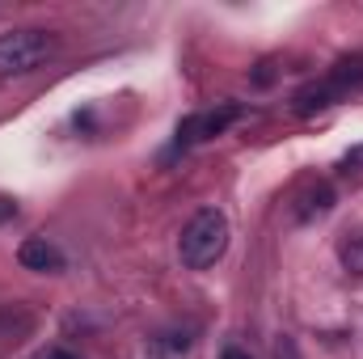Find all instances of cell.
<instances>
[{
	"label": "cell",
	"mask_w": 363,
	"mask_h": 359,
	"mask_svg": "<svg viewBox=\"0 0 363 359\" xmlns=\"http://www.w3.org/2000/svg\"><path fill=\"white\" fill-rule=\"evenodd\" d=\"M228 237H233V228H228V216H224L220 207H203V211H194L190 224L182 228V237H178L182 267L186 270L216 267V263L224 258V250H228Z\"/></svg>",
	"instance_id": "obj_1"
},
{
	"label": "cell",
	"mask_w": 363,
	"mask_h": 359,
	"mask_svg": "<svg viewBox=\"0 0 363 359\" xmlns=\"http://www.w3.org/2000/svg\"><path fill=\"white\" fill-rule=\"evenodd\" d=\"M55 51H60L55 30H38V26L9 30V34H0V77H26L38 64H47Z\"/></svg>",
	"instance_id": "obj_2"
},
{
	"label": "cell",
	"mask_w": 363,
	"mask_h": 359,
	"mask_svg": "<svg viewBox=\"0 0 363 359\" xmlns=\"http://www.w3.org/2000/svg\"><path fill=\"white\" fill-rule=\"evenodd\" d=\"M359 81H363V64H338L330 77H321V81H313V85H304L296 93V114H317V110L338 106Z\"/></svg>",
	"instance_id": "obj_3"
},
{
	"label": "cell",
	"mask_w": 363,
	"mask_h": 359,
	"mask_svg": "<svg viewBox=\"0 0 363 359\" xmlns=\"http://www.w3.org/2000/svg\"><path fill=\"white\" fill-rule=\"evenodd\" d=\"M241 114H245L241 101H216V106H207V110H194V114H186V118L178 123V144L182 148H190V144H207V140L224 136Z\"/></svg>",
	"instance_id": "obj_4"
},
{
	"label": "cell",
	"mask_w": 363,
	"mask_h": 359,
	"mask_svg": "<svg viewBox=\"0 0 363 359\" xmlns=\"http://www.w3.org/2000/svg\"><path fill=\"white\" fill-rule=\"evenodd\" d=\"M17 263L26 270H64V254L47 237H26L17 245Z\"/></svg>",
	"instance_id": "obj_5"
},
{
	"label": "cell",
	"mask_w": 363,
	"mask_h": 359,
	"mask_svg": "<svg viewBox=\"0 0 363 359\" xmlns=\"http://www.w3.org/2000/svg\"><path fill=\"white\" fill-rule=\"evenodd\" d=\"M342 263H347L351 270H359V275H363V237H351V241L342 245Z\"/></svg>",
	"instance_id": "obj_6"
},
{
	"label": "cell",
	"mask_w": 363,
	"mask_h": 359,
	"mask_svg": "<svg viewBox=\"0 0 363 359\" xmlns=\"http://www.w3.org/2000/svg\"><path fill=\"white\" fill-rule=\"evenodd\" d=\"M274 359H300V351H296V343H291L287 334H283V338L274 343Z\"/></svg>",
	"instance_id": "obj_7"
},
{
	"label": "cell",
	"mask_w": 363,
	"mask_h": 359,
	"mask_svg": "<svg viewBox=\"0 0 363 359\" xmlns=\"http://www.w3.org/2000/svg\"><path fill=\"white\" fill-rule=\"evenodd\" d=\"M359 165H363V148H355V153L342 157V170H359Z\"/></svg>",
	"instance_id": "obj_8"
},
{
	"label": "cell",
	"mask_w": 363,
	"mask_h": 359,
	"mask_svg": "<svg viewBox=\"0 0 363 359\" xmlns=\"http://www.w3.org/2000/svg\"><path fill=\"white\" fill-rule=\"evenodd\" d=\"M220 359H250V351H245V347H224Z\"/></svg>",
	"instance_id": "obj_9"
},
{
	"label": "cell",
	"mask_w": 363,
	"mask_h": 359,
	"mask_svg": "<svg viewBox=\"0 0 363 359\" xmlns=\"http://www.w3.org/2000/svg\"><path fill=\"white\" fill-rule=\"evenodd\" d=\"M43 359H81V355H72V351H64V347H55V351H47Z\"/></svg>",
	"instance_id": "obj_10"
},
{
	"label": "cell",
	"mask_w": 363,
	"mask_h": 359,
	"mask_svg": "<svg viewBox=\"0 0 363 359\" xmlns=\"http://www.w3.org/2000/svg\"><path fill=\"white\" fill-rule=\"evenodd\" d=\"M4 216H13V199H0V220Z\"/></svg>",
	"instance_id": "obj_11"
}]
</instances>
